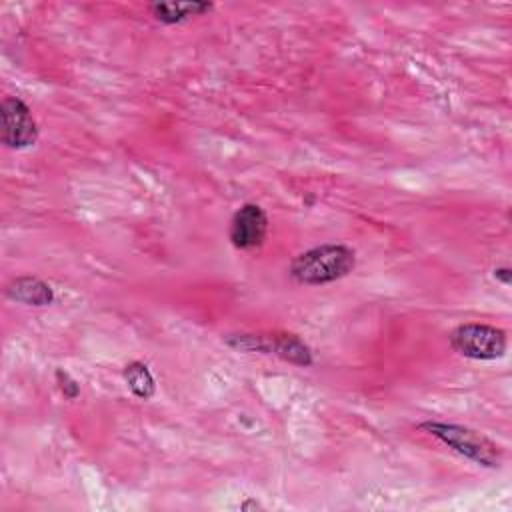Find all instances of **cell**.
Returning a JSON list of instances; mask_svg holds the SVG:
<instances>
[{"instance_id": "cell-1", "label": "cell", "mask_w": 512, "mask_h": 512, "mask_svg": "<svg viewBox=\"0 0 512 512\" xmlns=\"http://www.w3.org/2000/svg\"><path fill=\"white\" fill-rule=\"evenodd\" d=\"M356 266L354 248L330 242L300 252L288 266L294 282L304 286H322L348 276Z\"/></svg>"}, {"instance_id": "cell-2", "label": "cell", "mask_w": 512, "mask_h": 512, "mask_svg": "<svg viewBox=\"0 0 512 512\" xmlns=\"http://www.w3.org/2000/svg\"><path fill=\"white\" fill-rule=\"evenodd\" d=\"M418 430L434 436L444 446H448L452 452H456L462 458H468L480 466H486V468L500 466V460H502L500 446L496 442H492L488 436L480 434L478 430H472L462 424L438 422V420H424L418 424Z\"/></svg>"}, {"instance_id": "cell-3", "label": "cell", "mask_w": 512, "mask_h": 512, "mask_svg": "<svg viewBox=\"0 0 512 512\" xmlns=\"http://www.w3.org/2000/svg\"><path fill=\"white\" fill-rule=\"evenodd\" d=\"M224 340L228 346L236 350L274 354L296 366H312L314 362L310 346L296 334H288V332H266V334L242 332V334H228Z\"/></svg>"}, {"instance_id": "cell-4", "label": "cell", "mask_w": 512, "mask_h": 512, "mask_svg": "<svg viewBox=\"0 0 512 512\" xmlns=\"http://www.w3.org/2000/svg\"><path fill=\"white\" fill-rule=\"evenodd\" d=\"M448 342L452 350L470 360H496L506 354V332L502 328L480 324V322H466L456 326Z\"/></svg>"}, {"instance_id": "cell-5", "label": "cell", "mask_w": 512, "mask_h": 512, "mask_svg": "<svg viewBox=\"0 0 512 512\" xmlns=\"http://www.w3.org/2000/svg\"><path fill=\"white\" fill-rule=\"evenodd\" d=\"M2 116V144L10 150H24L36 144L38 124L32 110L18 96H6L0 102Z\"/></svg>"}, {"instance_id": "cell-6", "label": "cell", "mask_w": 512, "mask_h": 512, "mask_svg": "<svg viewBox=\"0 0 512 512\" xmlns=\"http://www.w3.org/2000/svg\"><path fill=\"white\" fill-rule=\"evenodd\" d=\"M268 234V216L262 206L254 202L242 204L230 220L228 238L234 248L242 252L258 250Z\"/></svg>"}, {"instance_id": "cell-7", "label": "cell", "mask_w": 512, "mask_h": 512, "mask_svg": "<svg viewBox=\"0 0 512 512\" xmlns=\"http://www.w3.org/2000/svg\"><path fill=\"white\" fill-rule=\"evenodd\" d=\"M6 296L26 306H50L54 302V290L50 284L36 276H18L6 284Z\"/></svg>"}, {"instance_id": "cell-8", "label": "cell", "mask_w": 512, "mask_h": 512, "mask_svg": "<svg viewBox=\"0 0 512 512\" xmlns=\"http://www.w3.org/2000/svg\"><path fill=\"white\" fill-rule=\"evenodd\" d=\"M214 8L212 2H154L150 4V14L154 20L166 26L174 24H184L194 16H204Z\"/></svg>"}, {"instance_id": "cell-9", "label": "cell", "mask_w": 512, "mask_h": 512, "mask_svg": "<svg viewBox=\"0 0 512 512\" xmlns=\"http://www.w3.org/2000/svg\"><path fill=\"white\" fill-rule=\"evenodd\" d=\"M122 376H124V382L126 386L130 388V392L140 398V400H150L156 392V380L150 372V368L140 362V360H132L124 366L122 370Z\"/></svg>"}, {"instance_id": "cell-10", "label": "cell", "mask_w": 512, "mask_h": 512, "mask_svg": "<svg viewBox=\"0 0 512 512\" xmlns=\"http://www.w3.org/2000/svg\"><path fill=\"white\" fill-rule=\"evenodd\" d=\"M54 376H56V384H58L60 392L64 394V398L76 400L78 394H80V384H78L66 370H62V368H58Z\"/></svg>"}, {"instance_id": "cell-11", "label": "cell", "mask_w": 512, "mask_h": 512, "mask_svg": "<svg viewBox=\"0 0 512 512\" xmlns=\"http://www.w3.org/2000/svg\"><path fill=\"white\" fill-rule=\"evenodd\" d=\"M494 278L508 286V284L512 282V272H510L508 266H502V268H496V270H494Z\"/></svg>"}]
</instances>
